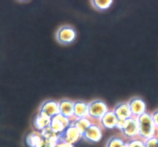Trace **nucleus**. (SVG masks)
Wrapping results in <instances>:
<instances>
[{
  "mask_svg": "<svg viewBox=\"0 0 158 147\" xmlns=\"http://www.w3.org/2000/svg\"><path fill=\"white\" fill-rule=\"evenodd\" d=\"M139 126V137L146 140L151 137H158V129L153 121L151 114L145 112L137 118Z\"/></svg>",
  "mask_w": 158,
  "mask_h": 147,
  "instance_id": "1",
  "label": "nucleus"
},
{
  "mask_svg": "<svg viewBox=\"0 0 158 147\" xmlns=\"http://www.w3.org/2000/svg\"><path fill=\"white\" fill-rule=\"evenodd\" d=\"M109 110L106 103L101 100H94L88 103V117L92 121L99 122Z\"/></svg>",
  "mask_w": 158,
  "mask_h": 147,
  "instance_id": "2",
  "label": "nucleus"
},
{
  "mask_svg": "<svg viewBox=\"0 0 158 147\" xmlns=\"http://www.w3.org/2000/svg\"><path fill=\"white\" fill-rule=\"evenodd\" d=\"M121 133L125 138L129 140L139 137V126L137 118L131 117L123 122L121 128Z\"/></svg>",
  "mask_w": 158,
  "mask_h": 147,
  "instance_id": "3",
  "label": "nucleus"
},
{
  "mask_svg": "<svg viewBox=\"0 0 158 147\" xmlns=\"http://www.w3.org/2000/svg\"><path fill=\"white\" fill-rule=\"evenodd\" d=\"M56 38L60 44L69 45L77 38V32L72 26H63L57 30Z\"/></svg>",
  "mask_w": 158,
  "mask_h": 147,
  "instance_id": "4",
  "label": "nucleus"
},
{
  "mask_svg": "<svg viewBox=\"0 0 158 147\" xmlns=\"http://www.w3.org/2000/svg\"><path fill=\"white\" fill-rule=\"evenodd\" d=\"M72 120L59 113L51 118L49 128L56 134L60 135L66 130L68 126L72 124Z\"/></svg>",
  "mask_w": 158,
  "mask_h": 147,
  "instance_id": "5",
  "label": "nucleus"
},
{
  "mask_svg": "<svg viewBox=\"0 0 158 147\" xmlns=\"http://www.w3.org/2000/svg\"><path fill=\"white\" fill-rule=\"evenodd\" d=\"M83 139L91 143H99L103 139V128L99 123H93L83 133Z\"/></svg>",
  "mask_w": 158,
  "mask_h": 147,
  "instance_id": "6",
  "label": "nucleus"
},
{
  "mask_svg": "<svg viewBox=\"0 0 158 147\" xmlns=\"http://www.w3.org/2000/svg\"><path fill=\"white\" fill-rule=\"evenodd\" d=\"M127 103L133 117L138 118L139 116L147 112L146 103L140 97H133Z\"/></svg>",
  "mask_w": 158,
  "mask_h": 147,
  "instance_id": "7",
  "label": "nucleus"
},
{
  "mask_svg": "<svg viewBox=\"0 0 158 147\" xmlns=\"http://www.w3.org/2000/svg\"><path fill=\"white\" fill-rule=\"evenodd\" d=\"M60 140L73 145L83 138V133L72 124L66 128V130L60 135Z\"/></svg>",
  "mask_w": 158,
  "mask_h": 147,
  "instance_id": "8",
  "label": "nucleus"
},
{
  "mask_svg": "<svg viewBox=\"0 0 158 147\" xmlns=\"http://www.w3.org/2000/svg\"><path fill=\"white\" fill-rule=\"evenodd\" d=\"M40 113L44 114L46 116L52 118L56 115L60 113V109H59V102L56 100H49L42 103L40 108Z\"/></svg>",
  "mask_w": 158,
  "mask_h": 147,
  "instance_id": "9",
  "label": "nucleus"
},
{
  "mask_svg": "<svg viewBox=\"0 0 158 147\" xmlns=\"http://www.w3.org/2000/svg\"><path fill=\"white\" fill-rule=\"evenodd\" d=\"M118 121L119 120L117 119V116L115 115L114 111L109 110L105 113V115L99 121V124L100 125L102 128L112 129L114 128H117Z\"/></svg>",
  "mask_w": 158,
  "mask_h": 147,
  "instance_id": "10",
  "label": "nucleus"
},
{
  "mask_svg": "<svg viewBox=\"0 0 158 147\" xmlns=\"http://www.w3.org/2000/svg\"><path fill=\"white\" fill-rule=\"evenodd\" d=\"M73 106L74 101H72L69 99H63L59 102V109H60V114L73 120Z\"/></svg>",
  "mask_w": 158,
  "mask_h": 147,
  "instance_id": "11",
  "label": "nucleus"
},
{
  "mask_svg": "<svg viewBox=\"0 0 158 147\" xmlns=\"http://www.w3.org/2000/svg\"><path fill=\"white\" fill-rule=\"evenodd\" d=\"M88 117V103L82 100L74 101L73 120Z\"/></svg>",
  "mask_w": 158,
  "mask_h": 147,
  "instance_id": "12",
  "label": "nucleus"
},
{
  "mask_svg": "<svg viewBox=\"0 0 158 147\" xmlns=\"http://www.w3.org/2000/svg\"><path fill=\"white\" fill-rule=\"evenodd\" d=\"M119 120H127L132 117L127 103H120L113 109Z\"/></svg>",
  "mask_w": 158,
  "mask_h": 147,
  "instance_id": "13",
  "label": "nucleus"
},
{
  "mask_svg": "<svg viewBox=\"0 0 158 147\" xmlns=\"http://www.w3.org/2000/svg\"><path fill=\"white\" fill-rule=\"evenodd\" d=\"M26 143L29 147H40L44 143V140L39 132H32L26 137Z\"/></svg>",
  "mask_w": 158,
  "mask_h": 147,
  "instance_id": "14",
  "label": "nucleus"
},
{
  "mask_svg": "<svg viewBox=\"0 0 158 147\" xmlns=\"http://www.w3.org/2000/svg\"><path fill=\"white\" fill-rule=\"evenodd\" d=\"M50 120L51 118L46 116L44 114H42L39 112L37 114L36 116L35 117V120H34L33 125L34 127L39 131H43V129H46V128L49 127V125H50Z\"/></svg>",
  "mask_w": 158,
  "mask_h": 147,
  "instance_id": "15",
  "label": "nucleus"
},
{
  "mask_svg": "<svg viewBox=\"0 0 158 147\" xmlns=\"http://www.w3.org/2000/svg\"><path fill=\"white\" fill-rule=\"evenodd\" d=\"M94 122L89 117H85V118H80L73 120L72 123L77 129H79L82 133H83Z\"/></svg>",
  "mask_w": 158,
  "mask_h": 147,
  "instance_id": "16",
  "label": "nucleus"
},
{
  "mask_svg": "<svg viewBox=\"0 0 158 147\" xmlns=\"http://www.w3.org/2000/svg\"><path fill=\"white\" fill-rule=\"evenodd\" d=\"M93 7L99 11H104L108 9L113 4L112 0H93L91 1Z\"/></svg>",
  "mask_w": 158,
  "mask_h": 147,
  "instance_id": "17",
  "label": "nucleus"
},
{
  "mask_svg": "<svg viewBox=\"0 0 158 147\" xmlns=\"http://www.w3.org/2000/svg\"><path fill=\"white\" fill-rule=\"evenodd\" d=\"M126 142L124 139L118 136H113L106 143V147H123Z\"/></svg>",
  "mask_w": 158,
  "mask_h": 147,
  "instance_id": "18",
  "label": "nucleus"
},
{
  "mask_svg": "<svg viewBox=\"0 0 158 147\" xmlns=\"http://www.w3.org/2000/svg\"><path fill=\"white\" fill-rule=\"evenodd\" d=\"M127 143L129 147H145L144 140L140 139V137L129 140Z\"/></svg>",
  "mask_w": 158,
  "mask_h": 147,
  "instance_id": "19",
  "label": "nucleus"
},
{
  "mask_svg": "<svg viewBox=\"0 0 158 147\" xmlns=\"http://www.w3.org/2000/svg\"><path fill=\"white\" fill-rule=\"evenodd\" d=\"M145 147H158V137H154L144 140Z\"/></svg>",
  "mask_w": 158,
  "mask_h": 147,
  "instance_id": "20",
  "label": "nucleus"
},
{
  "mask_svg": "<svg viewBox=\"0 0 158 147\" xmlns=\"http://www.w3.org/2000/svg\"><path fill=\"white\" fill-rule=\"evenodd\" d=\"M56 147H73V145L70 144L69 143H66V142L63 141L62 140H60L59 143H57Z\"/></svg>",
  "mask_w": 158,
  "mask_h": 147,
  "instance_id": "21",
  "label": "nucleus"
},
{
  "mask_svg": "<svg viewBox=\"0 0 158 147\" xmlns=\"http://www.w3.org/2000/svg\"><path fill=\"white\" fill-rule=\"evenodd\" d=\"M151 116H152L153 121H154L156 127L158 129V109L157 110L154 111V112L151 114Z\"/></svg>",
  "mask_w": 158,
  "mask_h": 147,
  "instance_id": "22",
  "label": "nucleus"
},
{
  "mask_svg": "<svg viewBox=\"0 0 158 147\" xmlns=\"http://www.w3.org/2000/svg\"><path fill=\"white\" fill-rule=\"evenodd\" d=\"M40 147H53V146H52L51 145H49V143H46V142L44 140V143H43V144L42 145V146Z\"/></svg>",
  "mask_w": 158,
  "mask_h": 147,
  "instance_id": "23",
  "label": "nucleus"
},
{
  "mask_svg": "<svg viewBox=\"0 0 158 147\" xmlns=\"http://www.w3.org/2000/svg\"><path fill=\"white\" fill-rule=\"evenodd\" d=\"M123 147H129V146H128L127 142H126V143H125V145H124V146H123Z\"/></svg>",
  "mask_w": 158,
  "mask_h": 147,
  "instance_id": "24",
  "label": "nucleus"
}]
</instances>
